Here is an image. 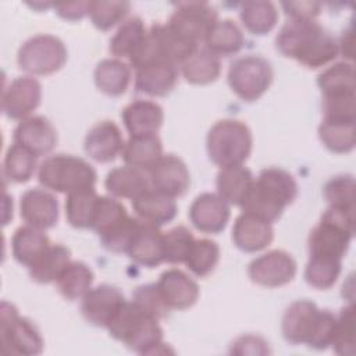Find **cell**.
Wrapping results in <instances>:
<instances>
[{
	"instance_id": "1",
	"label": "cell",
	"mask_w": 356,
	"mask_h": 356,
	"mask_svg": "<svg viewBox=\"0 0 356 356\" xmlns=\"http://www.w3.org/2000/svg\"><path fill=\"white\" fill-rule=\"evenodd\" d=\"M275 46L278 51L307 68H320L339 53L337 39L314 19H289L282 25Z\"/></svg>"
},
{
	"instance_id": "2",
	"label": "cell",
	"mask_w": 356,
	"mask_h": 356,
	"mask_svg": "<svg viewBox=\"0 0 356 356\" xmlns=\"http://www.w3.org/2000/svg\"><path fill=\"white\" fill-rule=\"evenodd\" d=\"M298 195V184L292 174L278 167L260 171L242 203V213L261 218L270 224L277 221L286 206Z\"/></svg>"
},
{
	"instance_id": "3",
	"label": "cell",
	"mask_w": 356,
	"mask_h": 356,
	"mask_svg": "<svg viewBox=\"0 0 356 356\" xmlns=\"http://www.w3.org/2000/svg\"><path fill=\"white\" fill-rule=\"evenodd\" d=\"M337 316L330 310H321L316 303L300 299L289 305L281 320V332L286 342L305 343L321 350L331 346Z\"/></svg>"
},
{
	"instance_id": "4",
	"label": "cell",
	"mask_w": 356,
	"mask_h": 356,
	"mask_svg": "<svg viewBox=\"0 0 356 356\" xmlns=\"http://www.w3.org/2000/svg\"><path fill=\"white\" fill-rule=\"evenodd\" d=\"M110 335L140 355L159 353L163 330L159 320L142 310L135 302L125 300L122 307L107 325Z\"/></svg>"
},
{
	"instance_id": "5",
	"label": "cell",
	"mask_w": 356,
	"mask_h": 356,
	"mask_svg": "<svg viewBox=\"0 0 356 356\" xmlns=\"http://www.w3.org/2000/svg\"><path fill=\"white\" fill-rule=\"evenodd\" d=\"M353 216L355 210L328 206L309 235V257L342 261L355 232Z\"/></svg>"
},
{
	"instance_id": "6",
	"label": "cell",
	"mask_w": 356,
	"mask_h": 356,
	"mask_svg": "<svg viewBox=\"0 0 356 356\" xmlns=\"http://www.w3.org/2000/svg\"><path fill=\"white\" fill-rule=\"evenodd\" d=\"M252 145L253 138L249 127L232 118L217 121L206 138L209 159L220 168L242 165L250 156Z\"/></svg>"
},
{
	"instance_id": "7",
	"label": "cell",
	"mask_w": 356,
	"mask_h": 356,
	"mask_svg": "<svg viewBox=\"0 0 356 356\" xmlns=\"http://www.w3.org/2000/svg\"><path fill=\"white\" fill-rule=\"evenodd\" d=\"M38 179L43 188L68 195L75 191L95 188L97 174L86 160L58 153L42 161L38 170Z\"/></svg>"
},
{
	"instance_id": "8",
	"label": "cell",
	"mask_w": 356,
	"mask_h": 356,
	"mask_svg": "<svg viewBox=\"0 0 356 356\" xmlns=\"http://www.w3.org/2000/svg\"><path fill=\"white\" fill-rule=\"evenodd\" d=\"M139 218L131 217L125 206L113 196H99L92 229L103 246L114 253H125L136 229Z\"/></svg>"
},
{
	"instance_id": "9",
	"label": "cell",
	"mask_w": 356,
	"mask_h": 356,
	"mask_svg": "<svg viewBox=\"0 0 356 356\" xmlns=\"http://www.w3.org/2000/svg\"><path fill=\"white\" fill-rule=\"evenodd\" d=\"M0 338L1 350L6 355L33 356L43 350V338L35 324L18 314V310L8 302L0 307Z\"/></svg>"
},
{
	"instance_id": "10",
	"label": "cell",
	"mask_w": 356,
	"mask_h": 356,
	"mask_svg": "<svg viewBox=\"0 0 356 356\" xmlns=\"http://www.w3.org/2000/svg\"><path fill=\"white\" fill-rule=\"evenodd\" d=\"M196 49L197 46L178 38L167 24H153L147 29L146 42L140 53L131 65L135 70L153 63H167L179 67Z\"/></svg>"
},
{
	"instance_id": "11",
	"label": "cell",
	"mask_w": 356,
	"mask_h": 356,
	"mask_svg": "<svg viewBox=\"0 0 356 356\" xmlns=\"http://www.w3.org/2000/svg\"><path fill=\"white\" fill-rule=\"evenodd\" d=\"M67 47L61 39L39 33L26 39L18 50V67L31 75H50L63 68L67 61Z\"/></svg>"
},
{
	"instance_id": "12",
	"label": "cell",
	"mask_w": 356,
	"mask_h": 356,
	"mask_svg": "<svg viewBox=\"0 0 356 356\" xmlns=\"http://www.w3.org/2000/svg\"><path fill=\"white\" fill-rule=\"evenodd\" d=\"M273 68L267 58L246 54L234 60L228 68V85L245 102L261 97L273 82Z\"/></svg>"
},
{
	"instance_id": "13",
	"label": "cell",
	"mask_w": 356,
	"mask_h": 356,
	"mask_svg": "<svg viewBox=\"0 0 356 356\" xmlns=\"http://www.w3.org/2000/svg\"><path fill=\"white\" fill-rule=\"evenodd\" d=\"M217 19L216 8L209 3L184 1L175 6L167 26L182 40L197 46L200 40H204Z\"/></svg>"
},
{
	"instance_id": "14",
	"label": "cell",
	"mask_w": 356,
	"mask_h": 356,
	"mask_svg": "<svg viewBox=\"0 0 356 356\" xmlns=\"http://www.w3.org/2000/svg\"><path fill=\"white\" fill-rule=\"evenodd\" d=\"M296 261L285 250H270L253 259L248 267V275L252 282L267 286L278 288L286 285L295 278Z\"/></svg>"
},
{
	"instance_id": "15",
	"label": "cell",
	"mask_w": 356,
	"mask_h": 356,
	"mask_svg": "<svg viewBox=\"0 0 356 356\" xmlns=\"http://www.w3.org/2000/svg\"><path fill=\"white\" fill-rule=\"evenodd\" d=\"M42 100V86L33 76H18L3 90L1 111L10 120H24Z\"/></svg>"
},
{
	"instance_id": "16",
	"label": "cell",
	"mask_w": 356,
	"mask_h": 356,
	"mask_svg": "<svg viewBox=\"0 0 356 356\" xmlns=\"http://www.w3.org/2000/svg\"><path fill=\"white\" fill-rule=\"evenodd\" d=\"M125 300L127 299L117 286L102 284L90 288L82 298L81 312L85 320L92 325L107 328Z\"/></svg>"
},
{
	"instance_id": "17",
	"label": "cell",
	"mask_w": 356,
	"mask_h": 356,
	"mask_svg": "<svg viewBox=\"0 0 356 356\" xmlns=\"http://www.w3.org/2000/svg\"><path fill=\"white\" fill-rule=\"evenodd\" d=\"M147 174L150 186L171 197L184 195L191 184L186 164L175 154H163Z\"/></svg>"
},
{
	"instance_id": "18",
	"label": "cell",
	"mask_w": 356,
	"mask_h": 356,
	"mask_svg": "<svg viewBox=\"0 0 356 356\" xmlns=\"http://www.w3.org/2000/svg\"><path fill=\"white\" fill-rule=\"evenodd\" d=\"M229 204L217 193H200L189 207V220L192 225L204 234L221 232L229 221Z\"/></svg>"
},
{
	"instance_id": "19",
	"label": "cell",
	"mask_w": 356,
	"mask_h": 356,
	"mask_svg": "<svg viewBox=\"0 0 356 356\" xmlns=\"http://www.w3.org/2000/svg\"><path fill=\"white\" fill-rule=\"evenodd\" d=\"M58 200L46 189L32 188L21 195L19 214L26 225L49 229L58 221Z\"/></svg>"
},
{
	"instance_id": "20",
	"label": "cell",
	"mask_w": 356,
	"mask_h": 356,
	"mask_svg": "<svg viewBox=\"0 0 356 356\" xmlns=\"http://www.w3.org/2000/svg\"><path fill=\"white\" fill-rule=\"evenodd\" d=\"M156 286L170 310L189 309L199 298L197 284L179 268H168L163 271Z\"/></svg>"
},
{
	"instance_id": "21",
	"label": "cell",
	"mask_w": 356,
	"mask_h": 356,
	"mask_svg": "<svg viewBox=\"0 0 356 356\" xmlns=\"http://www.w3.org/2000/svg\"><path fill=\"white\" fill-rule=\"evenodd\" d=\"M124 138L118 125L113 121H100L93 125L83 142L85 153L97 163H110L122 153Z\"/></svg>"
},
{
	"instance_id": "22",
	"label": "cell",
	"mask_w": 356,
	"mask_h": 356,
	"mask_svg": "<svg viewBox=\"0 0 356 356\" xmlns=\"http://www.w3.org/2000/svg\"><path fill=\"white\" fill-rule=\"evenodd\" d=\"M14 142L26 147L36 157L50 153L57 143V132L43 115H29L14 129Z\"/></svg>"
},
{
	"instance_id": "23",
	"label": "cell",
	"mask_w": 356,
	"mask_h": 356,
	"mask_svg": "<svg viewBox=\"0 0 356 356\" xmlns=\"http://www.w3.org/2000/svg\"><path fill=\"white\" fill-rule=\"evenodd\" d=\"M136 264L153 268L164 263L160 227L139 220L138 229L125 252Z\"/></svg>"
},
{
	"instance_id": "24",
	"label": "cell",
	"mask_w": 356,
	"mask_h": 356,
	"mask_svg": "<svg viewBox=\"0 0 356 356\" xmlns=\"http://www.w3.org/2000/svg\"><path fill=\"white\" fill-rule=\"evenodd\" d=\"M273 236L274 231L270 222L246 213L239 214L232 227L234 245L248 253L267 248L271 243Z\"/></svg>"
},
{
	"instance_id": "25",
	"label": "cell",
	"mask_w": 356,
	"mask_h": 356,
	"mask_svg": "<svg viewBox=\"0 0 356 356\" xmlns=\"http://www.w3.org/2000/svg\"><path fill=\"white\" fill-rule=\"evenodd\" d=\"M121 118L129 136L152 135L163 125L164 111L156 102L138 99L124 107Z\"/></svg>"
},
{
	"instance_id": "26",
	"label": "cell",
	"mask_w": 356,
	"mask_h": 356,
	"mask_svg": "<svg viewBox=\"0 0 356 356\" xmlns=\"http://www.w3.org/2000/svg\"><path fill=\"white\" fill-rule=\"evenodd\" d=\"M178 82V67L167 63H153L136 70L135 89L147 96H167Z\"/></svg>"
},
{
	"instance_id": "27",
	"label": "cell",
	"mask_w": 356,
	"mask_h": 356,
	"mask_svg": "<svg viewBox=\"0 0 356 356\" xmlns=\"http://www.w3.org/2000/svg\"><path fill=\"white\" fill-rule=\"evenodd\" d=\"M132 207L139 220L157 227L172 221L177 216V203L174 197L167 196L152 186L132 200Z\"/></svg>"
},
{
	"instance_id": "28",
	"label": "cell",
	"mask_w": 356,
	"mask_h": 356,
	"mask_svg": "<svg viewBox=\"0 0 356 356\" xmlns=\"http://www.w3.org/2000/svg\"><path fill=\"white\" fill-rule=\"evenodd\" d=\"M104 186L113 197L134 200L150 188V181L146 171L125 164L108 171Z\"/></svg>"
},
{
	"instance_id": "29",
	"label": "cell",
	"mask_w": 356,
	"mask_h": 356,
	"mask_svg": "<svg viewBox=\"0 0 356 356\" xmlns=\"http://www.w3.org/2000/svg\"><path fill=\"white\" fill-rule=\"evenodd\" d=\"M147 36V29L139 17H131L121 22L110 40V51L115 58H128L129 64L140 53Z\"/></svg>"
},
{
	"instance_id": "30",
	"label": "cell",
	"mask_w": 356,
	"mask_h": 356,
	"mask_svg": "<svg viewBox=\"0 0 356 356\" xmlns=\"http://www.w3.org/2000/svg\"><path fill=\"white\" fill-rule=\"evenodd\" d=\"M254 177L249 168L242 165H232L220 168L216 179L217 195L228 204L242 206L245 202Z\"/></svg>"
},
{
	"instance_id": "31",
	"label": "cell",
	"mask_w": 356,
	"mask_h": 356,
	"mask_svg": "<svg viewBox=\"0 0 356 356\" xmlns=\"http://www.w3.org/2000/svg\"><path fill=\"white\" fill-rule=\"evenodd\" d=\"M127 165L149 172L163 156V143L157 134L129 136L121 153Z\"/></svg>"
},
{
	"instance_id": "32",
	"label": "cell",
	"mask_w": 356,
	"mask_h": 356,
	"mask_svg": "<svg viewBox=\"0 0 356 356\" xmlns=\"http://www.w3.org/2000/svg\"><path fill=\"white\" fill-rule=\"evenodd\" d=\"M50 245V239L44 231L31 225L19 227L11 238L14 259L28 268L36 263Z\"/></svg>"
},
{
	"instance_id": "33",
	"label": "cell",
	"mask_w": 356,
	"mask_h": 356,
	"mask_svg": "<svg viewBox=\"0 0 356 356\" xmlns=\"http://www.w3.org/2000/svg\"><path fill=\"white\" fill-rule=\"evenodd\" d=\"M206 49L217 57L236 54L245 44L242 29L232 19H217L204 38Z\"/></svg>"
},
{
	"instance_id": "34",
	"label": "cell",
	"mask_w": 356,
	"mask_h": 356,
	"mask_svg": "<svg viewBox=\"0 0 356 356\" xmlns=\"http://www.w3.org/2000/svg\"><path fill=\"white\" fill-rule=\"evenodd\" d=\"M93 79L100 92L108 96H120L128 89L131 67L120 58H104L96 65Z\"/></svg>"
},
{
	"instance_id": "35",
	"label": "cell",
	"mask_w": 356,
	"mask_h": 356,
	"mask_svg": "<svg viewBox=\"0 0 356 356\" xmlns=\"http://www.w3.org/2000/svg\"><path fill=\"white\" fill-rule=\"evenodd\" d=\"M323 99L355 96V68L352 63H337L325 68L317 78Z\"/></svg>"
},
{
	"instance_id": "36",
	"label": "cell",
	"mask_w": 356,
	"mask_h": 356,
	"mask_svg": "<svg viewBox=\"0 0 356 356\" xmlns=\"http://www.w3.org/2000/svg\"><path fill=\"white\" fill-rule=\"evenodd\" d=\"M181 74L192 85H207L214 82L221 72V63L217 56L204 49H196L181 65Z\"/></svg>"
},
{
	"instance_id": "37",
	"label": "cell",
	"mask_w": 356,
	"mask_h": 356,
	"mask_svg": "<svg viewBox=\"0 0 356 356\" xmlns=\"http://www.w3.org/2000/svg\"><path fill=\"white\" fill-rule=\"evenodd\" d=\"M355 120L323 118L318 127L321 143L332 153H349L355 147Z\"/></svg>"
},
{
	"instance_id": "38",
	"label": "cell",
	"mask_w": 356,
	"mask_h": 356,
	"mask_svg": "<svg viewBox=\"0 0 356 356\" xmlns=\"http://www.w3.org/2000/svg\"><path fill=\"white\" fill-rule=\"evenodd\" d=\"M95 275L92 268L83 261L71 260L57 278L58 292L68 300L82 299L92 288Z\"/></svg>"
},
{
	"instance_id": "39",
	"label": "cell",
	"mask_w": 356,
	"mask_h": 356,
	"mask_svg": "<svg viewBox=\"0 0 356 356\" xmlns=\"http://www.w3.org/2000/svg\"><path fill=\"white\" fill-rule=\"evenodd\" d=\"M99 195L95 188L75 191L65 197V217L74 228H92Z\"/></svg>"
},
{
	"instance_id": "40",
	"label": "cell",
	"mask_w": 356,
	"mask_h": 356,
	"mask_svg": "<svg viewBox=\"0 0 356 356\" xmlns=\"http://www.w3.org/2000/svg\"><path fill=\"white\" fill-rule=\"evenodd\" d=\"M71 261V252L61 243H51L47 250L31 266L29 275L35 282L50 284L56 282L61 271Z\"/></svg>"
},
{
	"instance_id": "41",
	"label": "cell",
	"mask_w": 356,
	"mask_h": 356,
	"mask_svg": "<svg viewBox=\"0 0 356 356\" xmlns=\"http://www.w3.org/2000/svg\"><path fill=\"white\" fill-rule=\"evenodd\" d=\"M239 18L248 32L261 36L277 25L278 11L271 1H245L241 4Z\"/></svg>"
},
{
	"instance_id": "42",
	"label": "cell",
	"mask_w": 356,
	"mask_h": 356,
	"mask_svg": "<svg viewBox=\"0 0 356 356\" xmlns=\"http://www.w3.org/2000/svg\"><path fill=\"white\" fill-rule=\"evenodd\" d=\"M36 156L26 147L13 143L4 157L3 174L4 177L15 184L28 182L36 170Z\"/></svg>"
},
{
	"instance_id": "43",
	"label": "cell",
	"mask_w": 356,
	"mask_h": 356,
	"mask_svg": "<svg viewBox=\"0 0 356 356\" xmlns=\"http://www.w3.org/2000/svg\"><path fill=\"white\" fill-rule=\"evenodd\" d=\"M220 260V246L211 239H195L185 259V266L197 277H206L214 271Z\"/></svg>"
},
{
	"instance_id": "44",
	"label": "cell",
	"mask_w": 356,
	"mask_h": 356,
	"mask_svg": "<svg viewBox=\"0 0 356 356\" xmlns=\"http://www.w3.org/2000/svg\"><path fill=\"white\" fill-rule=\"evenodd\" d=\"M341 260L309 257L305 268V280L316 289H330L341 274Z\"/></svg>"
},
{
	"instance_id": "45",
	"label": "cell",
	"mask_w": 356,
	"mask_h": 356,
	"mask_svg": "<svg viewBox=\"0 0 356 356\" xmlns=\"http://www.w3.org/2000/svg\"><path fill=\"white\" fill-rule=\"evenodd\" d=\"M193 241V234L184 225H178L167 232H163L164 261L171 264L185 263Z\"/></svg>"
},
{
	"instance_id": "46",
	"label": "cell",
	"mask_w": 356,
	"mask_h": 356,
	"mask_svg": "<svg viewBox=\"0 0 356 356\" xmlns=\"http://www.w3.org/2000/svg\"><path fill=\"white\" fill-rule=\"evenodd\" d=\"M131 10L128 1H90L89 17L100 31H108L121 22Z\"/></svg>"
},
{
	"instance_id": "47",
	"label": "cell",
	"mask_w": 356,
	"mask_h": 356,
	"mask_svg": "<svg viewBox=\"0 0 356 356\" xmlns=\"http://www.w3.org/2000/svg\"><path fill=\"white\" fill-rule=\"evenodd\" d=\"M331 346L341 356H352L355 353V312L352 305L343 307L337 316Z\"/></svg>"
},
{
	"instance_id": "48",
	"label": "cell",
	"mask_w": 356,
	"mask_h": 356,
	"mask_svg": "<svg viewBox=\"0 0 356 356\" xmlns=\"http://www.w3.org/2000/svg\"><path fill=\"white\" fill-rule=\"evenodd\" d=\"M323 196L328 206L355 210V179L352 175H337L325 182Z\"/></svg>"
},
{
	"instance_id": "49",
	"label": "cell",
	"mask_w": 356,
	"mask_h": 356,
	"mask_svg": "<svg viewBox=\"0 0 356 356\" xmlns=\"http://www.w3.org/2000/svg\"><path fill=\"white\" fill-rule=\"evenodd\" d=\"M132 302H135L142 310H145L152 317L161 320L170 312L164 303L156 284H146L138 286L132 293Z\"/></svg>"
},
{
	"instance_id": "50",
	"label": "cell",
	"mask_w": 356,
	"mask_h": 356,
	"mask_svg": "<svg viewBox=\"0 0 356 356\" xmlns=\"http://www.w3.org/2000/svg\"><path fill=\"white\" fill-rule=\"evenodd\" d=\"M268 343L257 335H242L232 342L231 353L236 355H266Z\"/></svg>"
},
{
	"instance_id": "51",
	"label": "cell",
	"mask_w": 356,
	"mask_h": 356,
	"mask_svg": "<svg viewBox=\"0 0 356 356\" xmlns=\"http://www.w3.org/2000/svg\"><path fill=\"white\" fill-rule=\"evenodd\" d=\"M289 19H314L320 14V3L316 1H286L281 4Z\"/></svg>"
},
{
	"instance_id": "52",
	"label": "cell",
	"mask_w": 356,
	"mask_h": 356,
	"mask_svg": "<svg viewBox=\"0 0 356 356\" xmlns=\"http://www.w3.org/2000/svg\"><path fill=\"white\" fill-rule=\"evenodd\" d=\"M89 3L90 1H74L54 4V10L61 18L68 21H76L89 14Z\"/></svg>"
},
{
	"instance_id": "53",
	"label": "cell",
	"mask_w": 356,
	"mask_h": 356,
	"mask_svg": "<svg viewBox=\"0 0 356 356\" xmlns=\"http://www.w3.org/2000/svg\"><path fill=\"white\" fill-rule=\"evenodd\" d=\"M353 35H352V28H349L346 32H343L341 40L338 42V47H339V51L343 54V57H348V58H352L353 56Z\"/></svg>"
}]
</instances>
